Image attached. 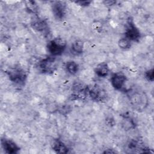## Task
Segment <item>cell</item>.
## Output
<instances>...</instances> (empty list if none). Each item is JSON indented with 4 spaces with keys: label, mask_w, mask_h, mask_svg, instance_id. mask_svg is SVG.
<instances>
[{
    "label": "cell",
    "mask_w": 154,
    "mask_h": 154,
    "mask_svg": "<svg viewBox=\"0 0 154 154\" xmlns=\"http://www.w3.org/2000/svg\"><path fill=\"white\" fill-rule=\"evenodd\" d=\"M128 97L131 106L138 112L145 110L149 104L148 96L143 90L138 89L129 90Z\"/></svg>",
    "instance_id": "1"
},
{
    "label": "cell",
    "mask_w": 154,
    "mask_h": 154,
    "mask_svg": "<svg viewBox=\"0 0 154 154\" xmlns=\"http://www.w3.org/2000/svg\"><path fill=\"white\" fill-rule=\"evenodd\" d=\"M67 47L66 40L62 37H56L50 40L47 45V49L51 56L57 57L61 55Z\"/></svg>",
    "instance_id": "2"
},
{
    "label": "cell",
    "mask_w": 154,
    "mask_h": 154,
    "mask_svg": "<svg viewBox=\"0 0 154 154\" xmlns=\"http://www.w3.org/2000/svg\"><path fill=\"white\" fill-rule=\"evenodd\" d=\"M6 73L10 80L17 85H23L27 77L25 71L19 67L7 70Z\"/></svg>",
    "instance_id": "3"
},
{
    "label": "cell",
    "mask_w": 154,
    "mask_h": 154,
    "mask_svg": "<svg viewBox=\"0 0 154 154\" xmlns=\"http://www.w3.org/2000/svg\"><path fill=\"white\" fill-rule=\"evenodd\" d=\"M38 67L41 72L44 73H52L57 67L56 57L51 55L42 59L39 62Z\"/></svg>",
    "instance_id": "4"
},
{
    "label": "cell",
    "mask_w": 154,
    "mask_h": 154,
    "mask_svg": "<svg viewBox=\"0 0 154 154\" xmlns=\"http://www.w3.org/2000/svg\"><path fill=\"white\" fill-rule=\"evenodd\" d=\"M125 37L131 42H138L141 37L140 31L132 19H129L126 22Z\"/></svg>",
    "instance_id": "5"
},
{
    "label": "cell",
    "mask_w": 154,
    "mask_h": 154,
    "mask_svg": "<svg viewBox=\"0 0 154 154\" xmlns=\"http://www.w3.org/2000/svg\"><path fill=\"white\" fill-rule=\"evenodd\" d=\"M88 94L95 102H102L106 99V91L98 85H93L91 88H88Z\"/></svg>",
    "instance_id": "6"
},
{
    "label": "cell",
    "mask_w": 154,
    "mask_h": 154,
    "mask_svg": "<svg viewBox=\"0 0 154 154\" xmlns=\"http://www.w3.org/2000/svg\"><path fill=\"white\" fill-rule=\"evenodd\" d=\"M127 81L126 76L122 72L114 73L111 77V84L114 88L122 90L124 88Z\"/></svg>",
    "instance_id": "7"
},
{
    "label": "cell",
    "mask_w": 154,
    "mask_h": 154,
    "mask_svg": "<svg viewBox=\"0 0 154 154\" xmlns=\"http://www.w3.org/2000/svg\"><path fill=\"white\" fill-rule=\"evenodd\" d=\"M52 11L54 17L57 20H62L66 14V5L64 2L55 1L52 4Z\"/></svg>",
    "instance_id": "8"
},
{
    "label": "cell",
    "mask_w": 154,
    "mask_h": 154,
    "mask_svg": "<svg viewBox=\"0 0 154 154\" xmlns=\"http://www.w3.org/2000/svg\"><path fill=\"white\" fill-rule=\"evenodd\" d=\"M88 88L81 81H75L72 87V96L76 97V99L82 98L88 94Z\"/></svg>",
    "instance_id": "9"
},
{
    "label": "cell",
    "mask_w": 154,
    "mask_h": 154,
    "mask_svg": "<svg viewBox=\"0 0 154 154\" xmlns=\"http://www.w3.org/2000/svg\"><path fill=\"white\" fill-rule=\"evenodd\" d=\"M1 146L4 151L9 154L17 153L20 150V147L17 144L11 140L7 138H2Z\"/></svg>",
    "instance_id": "10"
},
{
    "label": "cell",
    "mask_w": 154,
    "mask_h": 154,
    "mask_svg": "<svg viewBox=\"0 0 154 154\" xmlns=\"http://www.w3.org/2000/svg\"><path fill=\"white\" fill-rule=\"evenodd\" d=\"M51 147L53 150L58 153H66L69 151L66 145L60 139L53 140L51 143Z\"/></svg>",
    "instance_id": "11"
},
{
    "label": "cell",
    "mask_w": 154,
    "mask_h": 154,
    "mask_svg": "<svg viewBox=\"0 0 154 154\" xmlns=\"http://www.w3.org/2000/svg\"><path fill=\"white\" fill-rule=\"evenodd\" d=\"M94 72L97 76L100 78H105L109 74V66L106 63H101L96 66L94 69Z\"/></svg>",
    "instance_id": "12"
},
{
    "label": "cell",
    "mask_w": 154,
    "mask_h": 154,
    "mask_svg": "<svg viewBox=\"0 0 154 154\" xmlns=\"http://www.w3.org/2000/svg\"><path fill=\"white\" fill-rule=\"evenodd\" d=\"M84 48V43L81 40H76L71 45L70 51L71 53L75 55H79L83 53Z\"/></svg>",
    "instance_id": "13"
},
{
    "label": "cell",
    "mask_w": 154,
    "mask_h": 154,
    "mask_svg": "<svg viewBox=\"0 0 154 154\" xmlns=\"http://www.w3.org/2000/svg\"><path fill=\"white\" fill-rule=\"evenodd\" d=\"M32 28L38 32H44L48 29V22L43 19H37L34 20L31 24Z\"/></svg>",
    "instance_id": "14"
},
{
    "label": "cell",
    "mask_w": 154,
    "mask_h": 154,
    "mask_svg": "<svg viewBox=\"0 0 154 154\" xmlns=\"http://www.w3.org/2000/svg\"><path fill=\"white\" fill-rule=\"evenodd\" d=\"M65 67L67 72L72 75H76L78 72L79 69L78 64L72 60L67 61L65 64Z\"/></svg>",
    "instance_id": "15"
},
{
    "label": "cell",
    "mask_w": 154,
    "mask_h": 154,
    "mask_svg": "<svg viewBox=\"0 0 154 154\" xmlns=\"http://www.w3.org/2000/svg\"><path fill=\"white\" fill-rule=\"evenodd\" d=\"M25 8L28 13L33 14H37L38 13V5L36 2L34 1H26L25 2Z\"/></svg>",
    "instance_id": "16"
},
{
    "label": "cell",
    "mask_w": 154,
    "mask_h": 154,
    "mask_svg": "<svg viewBox=\"0 0 154 154\" xmlns=\"http://www.w3.org/2000/svg\"><path fill=\"white\" fill-rule=\"evenodd\" d=\"M118 45L120 49L127 50L131 48L132 44H131V41H130L126 37H124L119 39V40L118 41Z\"/></svg>",
    "instance_id": "17"
},
{
    "label": "cell",
    "mask_w": 154,
    "mask_h": 154,
    "mask_svg": "<svg viewBox=\"0 0 154 154\" xmlns=\"http://www.w3.org/2000/svg\"><path fill=\"white\" fill-rule=\"evenodd\" d=\"M144 76L149 81H153V69H149L144 72Z\"/></svg>",
    "instance_id": "18"
},
{
    "label": "cell",
    "mask_w": 154,
    "mask_h": 154,
    "mask_svg": "<svg viewBox=\"0 0 154 154\" xmlns=\"http://www.w3.org/2000/svg\"><path fill=\"white\" fill-rule=\"evenodd\" d=\"M76 4H78L79 5L82 6V7H87L91 3V1H79L75 2Z\"/></svg>",
    "instance_id": "19"
},
{
    "label": "cell",
    "mask_w": 154,
    "mask_h": 154,
    "mask_svg": "<svg viewBox=\"0 0 154 154\" xmlns=\"http://www.w3.org/2000/svg\"><path fill=\"white\" fill-rule=\"evenodd\" d=\"M104 2H105V4L106 5H113L114 3H116L115 1H105Z\"/></svg>",
    "instance_id": "20"
}]
</instances>
